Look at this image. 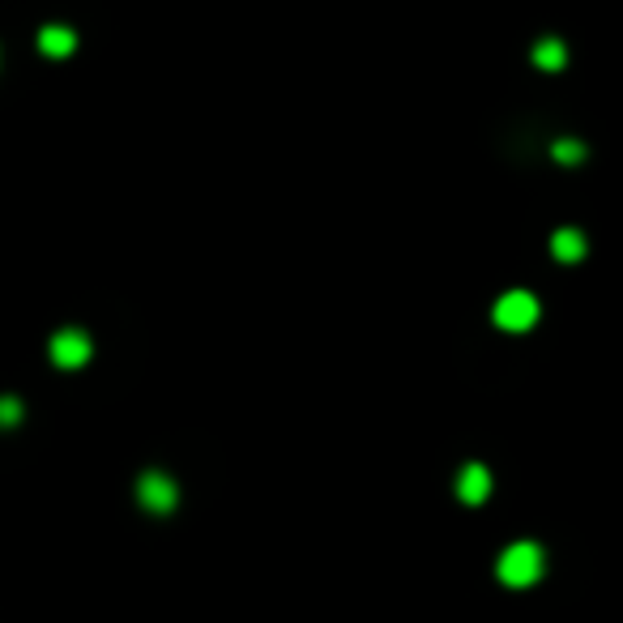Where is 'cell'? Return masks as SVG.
Here are the masks:
<instances>
[{
  "mask_svg": "<svg viewBox=\"0 0 623 623\" xmlns=\"http://www.w3.org/2000/svg\"><path fill=\"white\" fill-rule=\"evenodd\" d=\"M495 577H500L508 589H530L542 577V547L538 542H513L500 564H495Z\"/></svg>",
  "mask_w": 623,
  "mask_h": 623,
  "instance_id": "1",
  "label": "cell"
},
{
  "mask_svg": "<svg viewBox=\"0 0 623 623\" xmlns=\"http://www.w3.org/2000/svg\"><path fill=\"white\" fill-rule=\"evenodd\" d=\"M491 316H495V325H500V329L525 333V329L538 325V299H534L530 291H508V295L495 299Z\"/></svg>",
  "mask_w": 623,
  "mask_h": 623,
  "instance_id": "2",
  "label": "cell"
},
{
  "mask_svg": "<svg viewBox=\"0 0 623 623\" xmlns=\"http://www.w3.org/2000/svg\"><path fill=\"white\" fill-rule=\"evenodd\" d=\"M137 504L146 508V513L167 517V513H175V504H180V487H175V478H167L163 470H146L137 478Z\"/></svg>",
  "mask_w": 623,
  "mask_h": 623,
  "instance_id": "3",
  "label": "cell"
},
{
  "mask_svg": "<svg viewBox=\"0 0 623 623\" xmlns=\"http://www.w3.org/2000/svg\"><path fill=\"white\" fill-rule=\"evenodd\" d=\"M47 355H52L56 367L77 372V367L90 363V338L82 329H60V333H52V342H47Z\"/></svg>",
  "mask_w": 623,
  "mask_h": 623,
  "instance_id": "4",
  "label": "cell"
},
{
  "mask_svg": "<svg viewBox=\"0 0 623 623\" xmlns=\"http://www.w3.org/2000/svg\"><path fill=\"white\" fill-rule=\"evenodd\" d=\"M487 495H491V470L470 461V466L457 474V500L474 508V504H487Z\"/></svg>",
  "mask_w": 623,
  "mask_h": 623,
  "instance_id": "5",
  "label": "cell"
},
{
  "mask_svg": "<svg viewBox=\"0 0 623 623\" xmlns=\"http://www.w3.org/2000/svg\"><path fill=\"white\" fill-rule=\"evenodd\" d=\"M39 52L52 56V60H65V56L77 52V35L69 26H43L39 30Z\"/></svg>",
  "mask_w": 623,
  "mask_h": 623,
  "instance_id": "6",
  "label": "cell"
},
{
  "mask_svg": "<svg viewBox=\"0 0 623 623\" xmlns=\"http://www.w3.org/2000/svg\"><path fill=\"white\" fill-rule=\"evenodd\" d=\"M585 235L577 231V227H564V231H555L551 235V257L555 261H564V265H572V261H581L585 257Z\"/></svg>",
  "mask_w": 623,
  "mask_h": 623,
  "instance_id": "7",
  "label": "cell"
},
{
  "mask_svg": "<svg viewBox=\"0 0 623 623\" xmlns=\"http://www.w3.org/2000/svg\"><path fill=\"white\" fill-rule=\"evenodd\" d=\"M534 65L542 73H559V69L568 65V47L559 43V39H538L534 43Z\"/></svg>",
  "mask_w": 623,
  "mask_h": 623,
  "instance_id": "8",
  "label": "cell"
},
{
  "mask_svg": "<svg viewBox=\"0 0 623 623\" xmlns=\"http://www.w3.org/2000/svg\"><path fill=\"white\" fill-rule=\"evenodd\" d=\"M551 158H555V163H581V158H585V146H581V141H572V137H564V141H555V146H551Z\"/></svg>",
  "mask_w": 623,
  "mask_h": 623,
  "instance_id": "9",
  "label": "cell"
},
{
  "mask_svg": "<svg viewBox=\"0 0 623 623\" xmlns=\"http://www.w3.org/2000/svg\"><path fill=\"white\" fill-rule=\"evenodd\" d=\"M22 423V402L18 397H0V427H18Z\"/></svg>",
  "mask_w": 623,
  "mask_h": 623,
  "instance_id": "10",
  "label": "cell"
}]
</instances>
